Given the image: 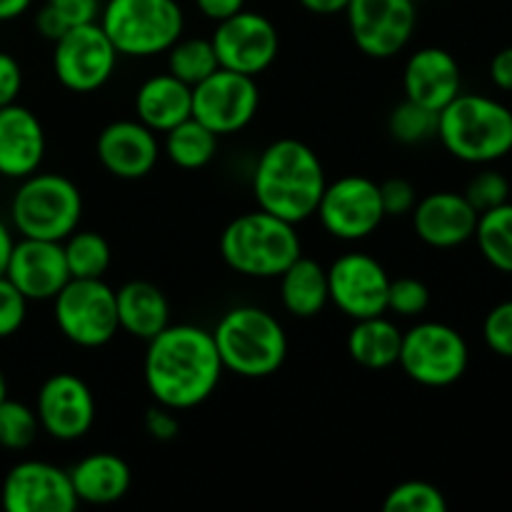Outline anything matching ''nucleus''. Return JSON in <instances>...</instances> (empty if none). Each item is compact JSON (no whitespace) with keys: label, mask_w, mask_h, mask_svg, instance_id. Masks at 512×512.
Listing matches in <instances>:
<instances>
[{"label":"nucleus","mask_w":512,"mask_h":512,"mask_svg":"<svg viewBox=\"0 0 512 512\" xmlns=\"http://www.w3.org/2000/svg\"><path fill=\"white\" fill-rule=\"evenodd\" d=\"M330 303L348 318L388 313L390 275L373 255L345 253L328 268Z\"/></svg>","instance_id":"nucleus-15"},{"label":"nucleus","mask_w":512,"mask_h":512,"mask_svg":"<svg viewBox=\"0 0 512 512\" xmlns=\"http://www.w3.org/2000/svg\"><path fill=\"white\" fill-rule=\"evenodd\" d=\"M223 370L213 333L198 325H168L148 340L145 388L155 403L175 413L205 403L218 388Z\"/></svg>","instance_id":"nucleus-1"},{"label":"nucleus","mask_w":512,"mask_h":512,"mask_svg":"<svg viewBox=\"0 0 512 512\" xmlns=\"http://www.w3.org/2000/svg\"><path fill=\"white\" fill-rule=\"evenodd\" d=\"M23 88V70L20 63L10 53L0 50V108L18 100Z\"/></svg>","instance_id":"nucleus-42"},{"label":"nucleus","mask_w":512,"mask_h":512,"mask_svg":"<svg viewBox=\"0 0 512 512\" xmlns=\"http://www.w3.org/2000/svg\"><path fill=\"white\" fill-rule=\"evenodd\" d=\"M28 303L30 300L5 275H0V338H10L23 328Z\"/></svg>","instance_id":"nucleus-38"},{"label":"nucleus","mask_w":512,"mask_h":512,"mask_svg":"<svg viewBox=\"0 0 512 512\" xmlns=\"http://www.w3.org/2000/svg\"><path fill=\"white\" fill-rule=\"evenodd\" d=\"M350 35L360 53L385 60L410 43L418 25V3L413 0H350L345 8Z\"/></svg>","instance_id":"nucleus-13"},{"label":"nucleus","mask_w":512,"mask_h":512,"mask_svg":"<svg viewBox=\"0 0 512 512\" xmlns=\"http://www.w3.org/2000/svg\"><path fill=\"white\" fill-rule=\"evenodd\" d=\"M490 80L495 83V88L512 93V45L493 55V60H490Z\"/></svg>","instance_id":"nucleus-43"},{"label":"nucleus","mask_w":512,"mask_h":512,"mask_svg":"<svg viewBox=\"0 0 512 512\" xmlns=\"http://www.w3.org/2000/svg\"><path fill=\"white\" fill-rule=\"evenodd\" d=\"M325 185L318 153L303 140L280 138L260 153L253 170V193L260 210L298 225L315 215Z\"/></svg>","instance_id":"nucleus-2"},{"label":"nucleus","mask_w":512,"mask_h":512,"mask_svg":"<svg viewBox=\"0 0 512 512\" xmlns=\"http://www.w3.org/2000/svg\"><path fill=\"white\" fill-rule=\"evenodd\" d=\"M165 55H168V73L190 88L203 83L220 68L210 38H180Z\"/></svg>","instance_id":"nucleus-31"},{"label":"nucleus","mask_w":512,"mask_h":512,"mask_svg":"<svg viewBox=\"0 0 512 512\" xmlns=\"http://www.w3.org/2000/svg\"><path fill=\"white\" fill-rule=\"evenodd\" d=\"M8 398V383H5V375L3 370H0V400Z\"/></svg>","instance_id":"nucleus-49"},{"label":"nucleus","mask_w":512,"mask_h":512,"mask_svg":"<svg viewBox=\"0 0 512 512\" xmlns=\"http://www.w3.org/2000/svg\"><path fill=\"white\" fill-rule=\"evenodd\" d=\"M163 150L178 168L200 170L218 153V135L190 115L165 133Z\"/></svg>","instance_id":"nucleus-28"},{"label":"nucleus","mask_w":512,"mask_h":512,"mask_svg":"<svg viewBox=\"0 0 512 512\" xmlns=\"http://www.w3.org/2000/svg\"><path fill=\"white\" fill-rule=\"evenodd\" d=\"M378 188L385 218H403V215L413 213L415 203H418V193H415V185L410 180L388 178L378 183Z\"/></svg>","instance_id":"nucleus-39"},{"label":"nucleus","mask_w":512,"mask_h":512,"mask_svg":"<svg viewBox=\"0 0 512 512\" xmlns=\"http://www.w3.org/2000/svg\"><path fill=\"white\" fill-rule=\"evenodd\" d=\"M403 90L408 100L440 113L463 93V73L455 55L435 45L415 50L405 63Z\"/></svg>","instance_id":"nucleus-21"},{"label":"nucleus","mask_w":512,"mask_h":512,"mask_svg":"<svg viewBox=\"0 0 512 512\" xmlns=\"http://www.w3.org/2000/svg\"><path fill=\"white\" fill-rule=\"evenodd\" d=\"M308 13L315 15H335L345 13V8L350 5V0H298Z\"/></svg>","instance_id":"nucleus-46"},{"label":"nucleus","mask_w":512,"mask_h":512,"mask_svg":"<svg viewBox=\"0 0 512 512\" xmlns=\"http://www.w3.org/2000/svg\"><path fill=\"white\" fill-rule=\"evenodd\" d=\"M210 333L223 368L240 378H268L288 358V335L280 320L255 305L230 308Z\"/></svg>","instance_id":"nucleus-4"},{"label":"nucleus","mask_w":512,"mask_h":512,"mask_svg":"<svg viewBox=\"0 0 512 512\" xmlns=\"http://www.w3.org/2000/svg\"><path fill=\"white\" fill-rule=\"evenodd\" d=\"M63 253L70 278H103L113 263L108 240L95 230H73L63 240Z\"/></svg>","instance_id":"nucleus-30"},{"label":"nucleus","mask_w":512,"mask_h":512,"mask_svg":"<svg viewBox=\"0 0 512 512\" xmlns=\"http://www.w3.org/2000/svg\"><path fill=\"white\" fill-rule=\"evenodd\" d=\"M403 330L385 315L360 318L348 333V353L368 370H388L398 365Z\"/></svg>","instance_id":"nucleus-27"},{"label":"nucleus","mask_w":512,"mask_h":512,"mask_svg":"<svg viewBox=\"0 0 512 512\" xmlns=\"http://www.w3.org/2000/svg\"><path fill=\"white\" fill-rule=\"evenodd\" d=\"M5 278L28 300H53L70 280L63 243L20 238L10 250Z\"/></svg>","instance_id":"nucleus-18"},{"label":"nucleus","mask_w":512,"mask_h":512,"mask_svg":"<svg viewBox=\"0 0 512 512\" xmlns=\"http://www.w3.org/2000/svg\"><path fill=\"white\" fill-rule=\"evenodd\" d=\"M78 505L70 473L53 463L23 460L3 480V508L8 512H73Z\"/></svg>","instance_id":"nucleus-16"},{"label":"nucleus","mask_w":512,"mask_h":512,"mask_svg":"<svg viewBox=\"0 0 512 512\" xmlns=\"http://www.w3.org/2000/svg\"><path fill=\"white\" fill-rule=\"evenodd\" d=\"M220 255L230 270L245 278H278L303 255V248L293 223L258 208L225 225Z\"/></svg>","instance_id":"nucleus-5"},{"label":"nucleus","mask_w":512,"mask_h":512,"mask_svg":"<svg viewBox=\"0 0 512 512\" xmlns=\"http://www.w3.org/2000/svg\"><path fill=\"white\" fill-rule=\"evenodd\" d=\"M485 345L500 358H512V300L498 303L483 323Z\"/></svg>","instance_id":"nucleus-37"},{"label":"nucleus","mask_w":512,"mask_h":512,"mask_svg":"<svg viewBox=\"0 0 512 512\" xmlns=\"http://www.w3.org/2000/svg\"><path fill=\"white\" fill-rule=\"evenodd\" d=\"M325 233L338 240H363L373 235L385 220L380 188L365 175H345L325 185L315 208Z\"/></svg>","instance_id":"nucleus-11"},{"label":"nucleus","mask_w":512,"mask_h":512,"mask_svg":"<svg viewBox=\"0 0 512 512\" xmlns=\"http://www.w3.org/2000/svg\"><path fill=\"white\" fill-rule=\"evenodd\" d=\"M33 5V0H0V23L15 20Z\"/></svg>","instance_id":"nucleus-47"},{"label":"nucleus","mask_w":512,"mask_h":512,"mask_svg":"<svg viewBox=\"0 0 512 512\" xmlns=\"http://www.w3.org/2000/svg\"><path fill=\"white\" fill-rule=\"evenodd\" d=\"M475 243L483 258L500 273L512 275V203L498 205L478 215Z\"/></svg>","instance_id":"nucleus-29"},{"label":"nucleus","mask_w":512,"mask_h":512,"mask_svg":"<svg viewBox=\"0 0 512 512\" xmlns=\"http://www.w3.org/2000/svg\"><path fill=\"white\" fill-rule=\"evenodd\" d=\"M260 105L255 78L218 68L193 88V118L215 135H230L253 123Z\"/></svg>","instance_id":"nucleus-14"},{"label":"nucleus","mask_w":512,"mask_h":512,"mask_svg":"<svg viewBox=\"0 0 512 512\" xmlns=\"http://www.w3.org/2000/svg\"><path fill=\"white\" fill-rule=\"evenodd\" d=\"M45 158V130L33 110L10 103L0 108V175L23 180Z\"/></svg>","instance_id":"nucleus-22"},{"label":"nucleus","mask_w":512,"mask_h":512,"mask_svg":"<svg viewBox=\"0 0 512 512\" xmlns=\"http://www.w3.org/2000/svg\"><path fill=\"white\" fill-rule=\"evenodd\" d=\"M53 45V70L63 88L93 93L113 78L120 55L98 20L65 30Z\"/></svg>","instance_id":"nucleus-10"},{"label":"nucleus","mask_w":512,"mask_h":512,"mask_svg":"<svg viewBox=\"0 0 512 512\" xmlns=\"http://www.w3.org/2000/svg\"><path fill=\"white\" fill-rule=\"evenodd\" d=\"M98 23L118 55L153 58L183 38L185 13L178 0H108Z\"/></svg>","instance_id":"nucleus-6"},{"label":"nucleus","mask_w":512,"mask_h":512,"mask_svg":"<svg viewBox=\"0 0 512 512\" xmlns=\"http://www.w3.org/2000/svg\"><path fill=\"white\" fill-rule=\"evenodd\" d=\"M385 512H445L448 500L435 488L433 483L425 480H405L395 485L383 500Z\"/></svg>","instance_id":"nucleus-34"},{"label":"nucleus","mask_w":512,"mask_h":512,"mask_svg":"<svg viewBox=\"0 0 512 512\" xmlns=\"http://www.w3.org/2000/svg\"><path fill=\"white\" fill-rule=\"evenodd\" d=\"M430 290L418 278H395L390 280L388 310L400 318H418L428 310Z\"/></svg>","instance_id":"nucleus-36"},{"label":"nucleus","mask_w":512,"mask_h":512,"mask_svg":"<svg viewBox=\"0 0 512 512\" xmlns=\"http://www.w3.org/2000/svg\"><path fill=\"white\" fill-rule=\"evenodd\" d=\"M35 28H38V33L43 35L45 40H50V43H55V40H58L65 30H70V28H65L63 20H60L58 15L48 8V5H43V8L38 10V15H35Z\"/></svg>","instance_id":"nucleus-45"},{"label":"nucleus","mask_w":512,"mask_h":512,"mask_svg":"<svg viewBox=\"0 0 512 512\" xmlns=\"http://www.w3.org/2000/svg\"><path fill=\"white\" fill-rule=\"evenodd\" d=\"M35 415L50 438L80 440L95 423V398L88 383L73 373H55L40 385Z\"/></svg>","instance_id":"nucleus-17"},{"label":"nucleus","mask_w":512,"mask_h":512,"mask_svg":"<svg viewBox=\"0 0 512 512\" xmlns=\"http://www.w3.org/2000/svg\"><path fill=\"white\" fill-rule=\"evenodd\" d=\"M413 3H425V0H413Z\"/></svg>","instance_id":"nucleus-50"},{"label":"nucleus","mask_w":512,"mask_h":512,"mask_svg":"<svg viewBox=\"0 0 512 512\" xmlns=\"http://www.w3.org/2000/svg\"><path fill=\"white\" fill-rule=\"evenodd\" d=\"M280 278V303L295 318H315L330 303L328 270L315 260L300 255Z\"/></svg>","instance_id":"nucleus-26"},{"label":"nucleus","mask_w":512,"mask_h":512,"mask_svg":"<svg viewBox=\"0 0 512 512\" xmlns=\"http://www.w3.org/2000/svg\"><path fill=\"white\" fill-rule=\"evenodd\" d=\"M50 10L65 23V28L95 23L100 18V0H48Z\"/></svg>","instance_id":"nucleus-40"},{"label":"nucleus","mask_w":512,"mask_h":512,"mask_svg":"<svg viewBox=\"0 0 512 512\" xmlns=\"http://www.w3.org/2000/svg\"><path fill=\"white\" fill-rule=\"evenodd\" d=\"M413 228L418 238L430 248H458L468 243L475 235L478 225V210L468 203L463 193H440L425 195L413 208Z\"/></svg>","instance_id":"nucleus-20"},{"label":"nucleus","mask_w":512,"mask_h":512,"mask_svg":"<svg viewBox=\"0 0 512 512\" xmlns=\"http://www.w3.org/2000/svg\"><path fill=\"white\" fill-rule=\"evenodd\" d=\"M218 65L225 70L258 78L278 58L280 35L273 20L255 10H238L230 18L220 20L210 35Z\"/></svg>","instance_id":"nucleus-12"},{"label":"nucleus","mask_w":512,"mask_h":512,"mask_svg":"<svg viewBox=\"0 0 512 512\" xmlns=\"http://www.w3.org/2000/svg\"><path fill=\"white\" fill-rule=\"evenodd\" d=\"M463 195L480 215L485 213V210H493L498 208V205L508 203L510 180L505 178L500 170H483V173H478L473 180H470Z\"/></svg>","instance_id":"nucleus-35"},{"label":"nucleus","mask_w":512,"mask_h":512,"mask_svg":"<svg viewBox=\"0 0 512 512\" xmlns=\"http://www.w3.org/2000/svg\"><path fill=\"white\" fill-rule=\"evenodd\" d=\"M55 325L78 348H103L118 325L115 290L103 278H70L53 298Z\"/></svg>","instance_id":"nucleus-8"},{"label":"nucleus","mask_w":512,"mask_h":512,"mask_svg":"<svg viewBox=\"0 0 512 512\" xmlns=\"http://www.w3.org/2000/svg\"><path fill=\"white\" fill-rule=\"evenodd\" d=\"M10 218L20 238L60 240L63 243L83 218V195L78 185L58 173L23 178L10 203Z\"/></svg>","instance_id":"nucleus-7"},{"label":"nucleus","mask_w":512,"mask_h":512,"mask_svg":"<svg viewBox=\"0 0 512 512\" xmlns=\"http://www.w3.org/2000/svg\"><path fill=\"white\" fill-rule=\"evenodd\" d=\"M13 235H10L8 225L0 220V275H5V268H8V258H10V250H13Z\"/></svg>","instance_id":"nucleus-48"},{"label":"nucleus","mask_w":512,"mask_h":512,"mask_svg":"<svg viewBox=\"0 0 512 512\" xmlns=\"http://www.w3.org/2000/svg\"><path fill=\"white\" fill-rule=\"evenodd\" d=\"M95 155L110 175L120 180H140L160 160V143L155 130L140 120H115L100 130Z\"/></svg>","instance_id":"nucleus-19"},{"label":"nucleus","mask_w":512,"mask_h":512,"mask_svg":"<svg viewBox=\"0 0 512 512\" xmlns=\"http://www.w3.org/2000/svg\"><path fill=\"white\" fill-rule=\"evenodd\" d=\"M438 138L463 163H495L512 153V110L488 95L460 93L438 113Z\"/></svg>","instance_id":"nucleus-3"},{"label":"nucleus","mask_w":512,"mask_h":512,"mask_svg":"<svg viewBox=\"0 0 512 512\" xmlns=\"http://www.w3.org/2000/svg\"><path fill=\"white\" fill-rule=\"evenodd\" d=\"M388 130L390 135L403 145L428 143V140L438 138V113L405 98L403 103L390 113Z\"/></svg>","instance_id":"nucleus-32"},{"label":"nucleus","mask_w":512,"mask_h":512,"mask_svg":"<svg viewBox=\"0 0 512 512\" xmlns=\"http://www.w3.org/2000/svg\"><path fill=\"white\" fill-rule=\"evenodd\" d=\"M468 363V343L450 325L418 323L403 333L398 365L418 385L448 388L463 378Z\"/></svg>","instance_id":"nucleus-9"},{"label":"nucleus","mask_w":512,"mask_h":512,"mask_svg":"<svg viewBox=\"0 0 512 512\" xmlns=\"http://www.w3.org/2000/svg\"><path fill=\"white\" fill-rule=\"evenodd\" d=\"M145 433L153 440H160V443H170V440L178 438L180 420L175 418V410L155 403L153 408L145 413Z\"/></svg>","instance_id":"nucleus-41"},{"label":"nucleus","mask_w":512,"mask_h":512,"mask_svg":"<svg viewBox=\"0 0 512 512\" xmlns=\"http://www.w3.org/2000/svg\"><path fill=\"white\" fill-rule=\"evenodd\" d=\"M195 5H198V10L205 18L220 23V20L230 18V15H235L238 10H243L245 0H195Z\"/></svg>","instance_id":"nucleus-44"},{"label":"nucleus","mask_w":512,"mask_h":512,"mask_svg":"<svg viewBox=\"0 0 512 512\" xmlns=\"http://www.w3.org/2000/svg\"><path fill=\"white\" fill-rule=\"evenodd\" d=\"M135 113L155 133H168L193 115V88L170 73L153 75L135 93Z\"/></svg>","instance_id":"nucleus-23"},{"label":"nucleus","mask_w":512,"mask_h":512,"mask_svg":"<svg viewBox=\"0 0 512 512\" xmlns=\"http://www.w3.org/2000/svg\"><path fill=\"white\" fill-rule=\"evenodd\" d=\"M118 325L133 338L148 343L170 325V303L158 285L148 280H130L115 290Z\"/></svg>","instance_id":"nucleus-24"},{"label":"nucleus","mask_w":512,"mask_h":512,"mask_svg":"<svg viewBox=\"0 0 512 512\" xmlns=\"http://www.w3.org/2000/svg\"><path fill=\"white\" fill-rule=\"evenodd\" d=\"M68 473L80 503L90 505L118 503L133 483L130 465L115 453L88 455V458L78 460Z\"/></svg>","instance_id":"nucleus-25"},{"label":"nucleus","mask_w":512,"mask_h":512,"mask_svg":"<svg viewBox=\"0 0 512 512\" xmlns=\"http://www.w3.org/2000/svg\"><path fill=\"white\" fill-rule=\"evenodd\" d=\"M40 433L38 415L18 400H0V445L8 450H25Z\"/></svg>","instance_id":"nucleus-33"}]
</instances>
